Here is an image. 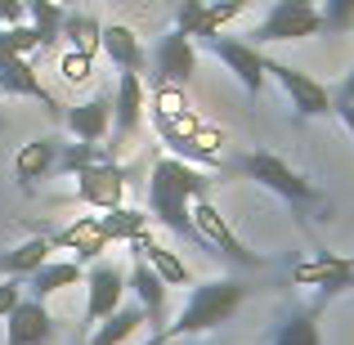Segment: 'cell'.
Segmentation results:
<instances>
[{"instance_id": "1", "label": "cell", "mask_w": 354, "mask_h": 345, "mask_svg": "<svg viewBox=\"0 0 354 345\" xmlns=\"http://www.w3.org/2000/svg\"><path fill=\"white\" fill-rule=\"evenodd\" d=\"M211 193V175L198 171L184 157H157L153 171H148V216L157 225H166L175 238L202 242L198 229H193V202Z\"/></svg>"}, {"instance_id": "2", "label": "cell", "mask_w": 354, "mask_h": 345, "mask_svg": "<svg viewBox=\"0 0 354 345\" xmlns=\"http://www.w3.org/2000/svg\"><path fill=\"white\" fill-rule=\"evenodd\" d=\"M242 301H247V287H242L238 278H207V283H198L189 292L184 310L175 314V323H166V332H171L175 341L207 337V332H216L220 323L234 319Z\"/></svg>"}, {"instance_id": "3", "label": "cell", "mask_w": 354, "mask_h": 345, "mask_svg": "<svg viewBox=\"0 0 354 345\" xmlns=\"http://www.w3.org/2000/svg\"><path fill=\"white\" fill-rule=\"evenodd\" d=\"M238 171L247 175V180H256L260 189H269L274 198H283L287 207H296V211L323 207V193L314 189L301 171H292L278 153H265V148H260V153H247V157H238Z\"/></svg>"}, {"instance_id": "4", "label": "cell", "mask_w": 354, "mask_h": 345, "mask_svg": "<svg viewBox=\"0 0 354 345\" xmlns=\"http://www.w3.org/2000/svg\"><path fill=\"white\" fill-rule=\"evenodd\" d=\"M323 32V14L314 0H274L269 14L256 23L251 32V45H283V41H310V36Z\"/></svg>"}, {"instance_id": "5", "label": "cell", "mask_w": 354, "mask_h": 345, "mask_svg": "<svg viewBox=\"0 0 354 345\" xmlns=\"http://www.w3.org/2000/svg\"><path fill=\"white\" fill-rule=\"evenodd\" d=\"M193 229H198L202 247H211L216 256H225L229 265H238V269H265V256H256V251H251L247 242L229 229L225 211H220L211 198H198V202H193Z\"/></svg>"}, {"instance_id": "6", "label": "cell", "mask_w": 354, "mask_h": 345, "mask_svg": "<svg viewBox=\"0 0 354 345\" xmlns=\"http://www.w3.org/2000/svg\"><path fill=\"white\" fill-rule=\"evenodd\" d=\"M126 292H130L126 269H121L117 260H95V265L86 269V328H95L108 314H117L121 301H126Z\"/></svg>"}, {"instance_id": "7", "label": "cell", "mask_w": 354, "mask_h": 345, "mask_svg": "<svg viewBox=\"0 0 354 345\" xmlns=\"http://www.w3.org/2000/svg\"><path fill=\"white\" fill-rule=\"evenodd\" d=\"M265 77H274L278 86H283V95L292 99L296 117H328V113H332L328 86H319L310 72L292 68V63H278V59H265Z\"/></svg>"}, {"instance_id": "8", "label": "cell", "mask_w": 354, "mask_h": 345, "mask_svg": "<svg viewBox=\"0 0 354 345\" xmlns=\"http://www.w3.org/2000/svg\"><path fill=\"white\" fill-rule=\"evenodd\" d=\"M193 72H198V45L180 27H171L153 50V86H189Z\"/></svg>"}, {"instance_id": "9", "label": "cell", "mask_w": 354, "mask_h": 345, "mask_svg": "<svg viewBox=\"0 0 354 345\" xmlns=\"http://www.w3.org/2000/svg\"><path fill=\"white\" fill-rule=\"evenodd\" d=\"M0 95H5V99H36L54 121H63V113H68V108L41 86L32 59H23V54H5V50H0Z\"/></svg>"}, {"instance_id": "10", "label": "cell", "mask_w": 354, "mask_h": 345, "mask_svg": "<svg viewBox=\"0 0 354 345\" xmlns=\"http://www.w3.org/2000/svg\"><path fill=\"white\" fill-rule=\"evenodd\" d=\"M77 202L81 207H95V211H113L126 202V166L104 157V162L86 166L77 175Z\"/></svg>"}, {"instance_id": "11", "label": "cell", "mask_w": 354, "mask_h": 345, "mask_svg": "<svg viewBox=\"0 0 354 345\" xmlns=\"http://www.w3.org/2000/svg\"><path fill=\"white\" fill-rule=\"evenodd\" d=\"M211 54H216L220 63H225L229 72L238 77V86L247 90V95H260L265 90V54L256 50L251 41H234V36H211V41H202Z\"/></svg>"}, {"instance_id": "12", "label": "cell", "mask_w": 354, "mask_h": 345, "mask_svg": "<svg viewBox=\"0 0 354 345\" xmlns=\"http://www.w3.org/2000/svg\"><path fill=\"white\" fill-rule=\"evenodd\" d=\"M54 314L36 296H23L5 314V345H54Z\"/></svg>"}, {"instance_id": "13", "label": "cell", "mask_w": 354, "mask_h": 345, "mask_svg": "<svg viewBox=\"0 0 354 345\" xmlns=\"http://www.w3.org/2000/svg\"><path fill=\"white\" fill-rule=\"evenodd\" d=\"M144 108H148V95H144L139 72H121L117 95H113V153L139 135V126H144Z\"/></svg>"}, {"instance_id": "14", "label": "cell", "mask_w": 354, "mask_h": 345, "mask_svg": "<svg viewBox=\"0 0 354 345\" xmlns=\"http://www.w3.org/2000/svg\"><path fill=\"white\" fill-rule=\"evenodd\" d=\"M59 148H63V139H59V135L27 139V144L14 153V184H18V189L32 193V189H36V180L54 175V166H59Z\"/></svg>"}, {"instance_id": "15", "label": "cell", "mask_w": 354, "mask_h": 345, "mask_svg": "<svg viewBox=\"0 0 354 345\" xmlns=\"http://www.w3.org/2000/svg\"><path fill=\"white\" fill-rule=\"evenodd\" d=\"M292 283L296 287H319L323 301H328V296L354 287V265H350V256H314V260L292 269Z\"/></svg>"}, {"instance_id": "16", "label": "cell", "mask_w": 354, "mask_h": 345, "mask_svg": "<svg viewBox=\"0 0 354 345\" xmlns=\"http://www.w3.org/2000/svg\"><path fill=\"white\" fill-rule=\"evenodd\" d=\"M50 247L77 251L81 265H95V260H104V251L113 247V242H108V233H104V225H99V216H81V220H72L68 229H54V233H50Z\"/></svg>"}, {"instance_id": "17", "label": "cell", "mask_w": 354, "mask_h": 345, "mask_svg": "<svg viewBox=\"0 0 354 345\" xmlns=\"http://www.w3.org/2000/svg\"><path fill=\"white\" fill-rule=\"evenodd\" d=\"M130 274V292H135V305L148 314V332H166V283L157 278V269L148 265L144 256H135Z\"/></svg>"}, {"instance_id": "18", "label": "cell", "mask_w": 354, "mask_h": 345, "mask_svg": "<svg viewBox=\"0 0 354 345\" xmlns=\"http://www.w3.org/2000/svg\"><path fill=\"white\" fill-rule=\"evenodd\" d=\"M130 251H135V256H144L148 265L157 269V278H162L166 287H189L193 283V274H189V265H184L180 256H175L171 247H162V242L153 238V233H135V238H130Z\"/></svg>"}, {"instance_id": "19", "label": "cell", "mask_w": 354, "mask_h": 345, "mask_svg": "<svg viewBox=\"0 0 354 345\" xmlns=\"http://www.w3.org/2000/svg\"><path fill=\"white\" fill-rule=\"evenodd\" d=\"M63 126L77 139H86V144H99V139L113 130V99L95 95V99H86V104L68 108V113H63Z\"/></svg>"}, {"instance_id": "20", "label": "cell", "mask_w": 354, "mask_h": 345, "mask_svg": "<svg viewBox=\"0 0 354 345\" xmlns=\"http://www.w3.org/2000/svg\"><path fill=\"white\" fill-rule=\"evenodd\" d=\"M99 50H104L121 72H144V68H148V50H144V41H139V36L130 32L126 23H108V27H104V36H99Z\"/></svg>"}, {"instance_id": "21", "label": "cell", "mask_w": 354, "mask_h": 345, "mask_svg": "<svg viewBox=\"0 0 354 345\" xmlns=\"http://www.w3.org/2000/svg\"><path fill=\"white\" fill-rule=\"evenodd\" d=\"M81 278H86V265H81V260H45V265L36 269L32 278H27V296H36V301H50L54 292L81 283Z\"/></svg>"}, {"instance_id": "22", "label": "cell", "mask_w": 354, "mask_h": 345, "mask_svg": "<svg viewBox=\"0 0 354 345\" xmlns=\"http://www.w3.org/2000/svg\"><path fill=\"white\" fill-rule=\"evenodd\" d=\"M45 260H50V233H32L27 242L0 251V274L5 278H32Z\"/></svg>"}, {"instance_id": "23", "label": "cell", "mask_w": 354, "mask_h": 345, "mask_svg": "<svg viewBox=\"0 0 354 345\" xmlns=\"http://www.w3.org/2000/svg\"><path fill=\"white\" fill-rule=\"evenodd\" d=\"M319 310L323 305H310V310H287L278 319V328L269 332V345H319Z\"/></svg>"}, {"instance_id": "24", "label": "cell", "mask_w": 354, "mask_h": 345, "mask_svg": "<svg viewBox=\"0 0 354 345\" xmlns=\"http://www.w3.org/2000/svg\"><path fill=\"white\" fill-rule=\"evenodd\" d=\"M139 328H148V314L139 305H121L117 314H108L104 323H95V332L86 337V345H126Z\"/></svg>"}, {"instance_id": "25", "label": "cell", "mask_w": 354, "mask_h": 345, "mask_svg": "<svg viewBox=\"0 0 354 345\" xmlns=\"http://www.w3.org/2000/svg\"><path fill=\"white\" fill-rule=\"evenodd\" d=\"M27 18H32V27L41 32V50L54 41H63V18H68V5H59V0H27Z\"/></svg>"}, {"instance_id": "26", "label": "cell", "mask_w": 354, "mask_h": 345, "mask_svg": "<svg viewBox=\"0 0 354 345\" xmlns=\"http://www.w3.org/2000/svg\"><path fill=\"white\" fill-rule=\"evenodd\" d=\"M99 225H104V233H108V242H130L135 233H144L148 229V211H135V207H113V211H104L99 216Z\"/></svg>"}, {"instance_id": "27", "label": "cell", "mask_w": 354, "mask_h": 345, "mask_svg": "<svg viewBox=\"0 0 354 345\" xmlns=\"http://www.w3.org/2000/svg\"><path fill=\"white\" fill-rule=\"evenodd\" d=\"M104 157H113L104 144H86V139H77V144H63V148H59V166H54V175H81L86 166L104 162Z\"/></svg>"}, {"instance_id": "28", "label": "cell", "mask_w": 354, "mask_h": 345, "mask_svg": "<svg viewBox=\"0 0 354 345\" xmlns=\"http://www.w3.org/2000/svg\"><path fill=\"white\" fill-rule=\"evenodd\" d=\"M63 36H68V45H72L77 54H90V59H95L104 27H99L90 14H68V18H63Z\"/></svg>"}, {"instance_id": "29", "label": "cell", "mask_w": 354, "mask_h": 345, "mask_svg": "<svg viewBox=\"0 0 354 345\" xmlns=\"http://www.w3.org/2000/svg\"><path fill=\"white\" fill-rule=\"evenodd\" d=\"M323 32H350L354 27V0H323Z\"/></svg>"}, {"instance_id": "30", "label": "cell", "mask_w": 354, "mask_h": 345, "mask_svg": "<svg viewBox=\"0 0 354 345\" xmlns=\"http://www.w3.org/2000/svg\"><path fill=\"white\" fill-rule=\"evenodd\" d=\"M59 72H63V81H68V86H86V81L95 77V59H90V54L68 50V54H63V63H59Z\"/></svg>"}, {"instance_id": "31", "label": "cell", "mask_w": 354, "mask_h": 345, "mask_svg": "<svg viewBox=\"0 0 354 345\" xmlns=\"http://www.w3.org/2000/svg\"><path fill=\"white\" fill-rule=\"evenodd\" d=\"M18 301H23V283H18V278H0V319H5Z\"/></svg>"}, {"instance_id": "32", "label": "cell", "mask_w": 354, "mask_h": 345, "mask_svg": "<svg viewBox=\"0 0 354 345\" xmlns=\"http://www.w3.org/2000/svg\"><path fill=\"white\" fill-rule=\"evenodd\" d=\"M27 23V0H0V27Z\"/></svg>"}, {"instance_id": "33", "label": "cell", "mask_w": 354, "mask_h": 345, "mask_svg": "<svg viewBox=\"0 0 354 345\" xmlns=\"http://www.w3.org/2000/svg\"><path fill=\"white\" fill-rule=\"evenodd\" d=\"M332 113H337V121L354 135V104H350V99H337V104H332Z\"/></svg>"}, {"instance_id": "34", "label": "cell", "mask_w": 354, "mask_h": 345, "mask_svg": "<svg viewBox=\"0 0 354 345\" xmlns=\"http://www.w3.org/2000/svg\"><path fill=\"white\" fill-rule=\"evenodd\" d=\"M202 5H207V0H184V5H180V14H175V27H184V23H189V18L202 9Z\"/></svg>"}, {"instance_id": "35", "label": "cell", "mask_w": 354, "mask_h": 345, "mask_svg": "<svg viewBox=\"0 0 354 345\" xmlns=\"http://www.w3.org/2000/svg\"><path fill=\"white\" fill-rule=\"evenodd\" d=\"M337 99H350V104H354V68L346 72V81H341V90H337Z\"/></svg>"}, {"instance_id": "36", "label": "cell", "mask_w": 354, "mask_h": 345, "mask_svg": "<svg viewBox=\"0 0 354 345\" xmlns=\"http://www.w3.org/2000/svg\"><path fill=\"white\" fill-rule=\"evenodd\" d=\"M144 345H175V337H171V332H148Z\"/></svg>"}, {"instance_id": "37", "label": "cell", "mask_w": 354, "mask_h": 345, "mask_svg": "<svg viewBox=\"0 0 354 345\" xmlns=\"http://www.w3.org/2000/svg\"><path fill=\"white\" fill-rule=\"evenodd\" d=\"M220 5H234V9H247L251 0H220Z\"/></svg>"}, {"instance_id": "38", "label": "cell", "mask_w": 354, "mask_h": 345, "mask_svg": "<svg viewBox=\"0 0 354 345\" xmlns=\"http://www.w3.org/2000/svg\"><path fill=\"white\" fill-rule=\"evenodd\" d=\"M175 345H202V341H175Z\"/></svg>"}, {"instance_id": "39", "label": "cell", "mask_w": 354, "mask_h": 345, "mask_svg": "<svg viewBox=\"0 0 354 345\" xmlns=\"http://www.w3.org/2000/svg\"><path fill=\"white\" fill-rule=\"evenodd\" d=\"M72 345H86V341H81V337H77V341H72Z\"/></svg>"}, {"instance_id": "40", "label": "cell", "mask_w": 354, "mask_h": 345, "mask_svg": "<svg viewBox=\"0 0 354 345\" xmlns=\"http://www.w3.org/2000/svg\"><path fill=\"white\" fill-rule=\"evenodd\" d=\"M59 5H68V0H59Z\"/></svg>"}]
</instances>
